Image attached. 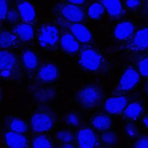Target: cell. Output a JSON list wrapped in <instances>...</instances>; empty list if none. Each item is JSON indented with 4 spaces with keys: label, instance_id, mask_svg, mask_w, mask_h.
<instances>
[{
    "label": "cell",
    "instance_id": "37",
    "mask_svg": "<svg viewBox=\"0 0 148 148\" xmlns=\"http://www.w3.org/2000/svg\"><path fill=\"white\" fill-rule=\"evenodd\" d=\"M61 148H75V147L72 145V144H69V143H66L64 145H63Z\"/></svg>",
    "mask_w": 148,
    "mask_h": 148
},
{
    "label": "cell",
    "instance_id": "39",
    "mask_svg": "<svg viewBox=\"0 0 148 148\" xmlns=\"http://www.w3.org/2000/svg\"><path fill=\"white\" fill-rule=\"evenodd\" d=\"M0 27H1V23H0Z\"/></svg>",
    "mask_w": 148,
    "mask_h": 148
},
{
    "label": "cell",
    "instance_id": "15",
    "mask_svg": "<svg viewBox=\"0 0 148 148\" xmlns=\"http://www.w3.org/2000/svg\"><path fill=\"white\" fill-rule=\"evenodd\" d=\"M14 56L8 51H0V72L6 73L15 66Z\"/></svg>",
    "mask_w": 148,
    "mask_h": 148
},
{
    "label": "cell",
    "instance_id": "22",
    "mask_svg": "<svg viewBox=\"0 0 148 148\" xmlns=\"http://www.w3.org/2000/svg\"><path fill=\"white\" fill-rule=\"evenodd\" d=\"M23 61L25 66L29 69H34L38 65L37 57L35 53L31 50H27L24 53Z\"/></svg>",
    "mask_w": 148,
    "mask_h": 148
},
{
    "label": "cell",
    "instance_id": "10",
    "mask_svg": "<svg viewBox=\"0 0 148 148\" xmlns=\"http://www.w3.org/2000/svg\"><path fill=\"white\" fill-rule=\"evenodd\" d=\"M5 140L9 148H26L27 139L22 134L8 132L5 135Z\"/></svg>",
    "mask_w": 148,
    "mask_h": 148
},
{
    "label": "cell",
    "instance_id": "32",
    "mask_svg": "<svg viewBox=\"0 0 148 148\" xmlns=\"http://www.w3.org/2000/svg\"><path fill=\"white\" fill-rule=\"evenodd\" d=\"M6 17L7 18L8 21L13 23L17 21L19 17V15L15 10H10L9 11H8Z\"/></svg>",
    "mask_w": 148,
    "mask_h": 148
},
{
    "label": "cell",
    "instance_id": "7",
    "mask_svg": "<svg viewBox=\"0 0 148 148\" xmlns=\"http://www.w3.org/2000/svg\"><path fill=\"white\" fill-rule=\"evenodd\" d=\"M139 81V76L138 72L133 68H128L121 76L119 88L123 91H127L134 88Z\"/></svg>",
    "mask_w": 148,
    "mask_h": 148
},
{
    "label": "cell",
    "instance_id": "17",
    "mask_svg": "<svg viewBox=\"0 0 148 148\" xmlns=\"http://www.w3.org/2000/svg\"><path fill=\"white\" fill-rule=\"evenodd\" d=\"M14 32L16 36L23 41H29L34 36V28L28 23L18 25L14 29Z\"/></svg>",
    "mask_w": 148,
    "mask_h": 148
},
{
    "label": "cell",
    "instance_id": "20",
    "mask_svg": "<svg viewBox=\"0 0 148 148\" xmlns=\"http://www.w3.org/2000/svg\"><path fill=\"white\" fill-rule=\"evenodd\" d=\"M142 106L138 102H132L127 105L124 110L125 116L131 119H137L142 112Z\"/></svg>",
    "mask_w": 148,
    "mask_h": 148
},
{
    "label": "cell",
    "instance_id": "38",
    "mask_svg": "<svg viewBox=\"0 0 148 148\" xmlns=\"http://www.w3.org/2000/svg\"><path fill=\"white\" fill-rule=\"evenodd\" d=\"M142 121H143V124L145 125L146 127H147V122H148V121H147V117H144L143 119V120H142Z\"/></svg>",
    "mask_w": 148,
    "mask_h": 148
},
{
    "label": "cell",
    "instance_id": "21",
    "mask_svg": "<svg viewBox=\"0 0 148 148\" xmlns=\"http://www.w3.org/2000/svg\"><path fill=\"white\" fill-rule=\"evenodd\" d=\"M16 40V36L9 31H3L0 34V47L8 48L13 46Z\"/></svg>",
    "mask_w": 148,
    "mask_h": 148
},
{
    "label": "cell",
    "instance_id": "1",
    "mask_svg": "<svg viewBox=\"0 0 148 148\" xmlns=\"http://www.w3.org/2000/svg\"><path fill=\"white\" fill-rule=\"evenodd\" d=\"M77 99L83 107L92 108L99 103L101 99V94L97 87L88 86L79 91L77 95Z\"/></svg>",
    "mask_w": 148,
    "mask_h": 148
},
{
    "label": "cell",
    "instance_id": "35",
    "mask_svg": "<svg viewBox=\"0 0 148 148\" xmlns=\"http://www.w3.org/2000/svg\"><path fill=\"white\" fill-rule=\"evenodd\" d=\"M140 4V0H127L126 5L129 9H134L139 7Z\"/></svg>",
    "mask_w": 148,
    "mask_h": 148
},
{
    "label": "cell",
    "instance_id": "27",
    "mask_svg": "<svg viewBox=\"0 0 148 148\" xmlns=\"http://www.w3.org/2000/svg\"><path fill=\"white\" fill-rule=\"evenodd\" d=\"M56 138L60 142L68 143L73 139V135L69 131L61 130L56 134Z\"/></svg>",
    "mask_w": 148,
    "mask_h": 148
},
{
    "label": "cell",
    "instance_id": "19",
    "mask_svg": "<svg viewBox=\"0 0 148 148\" xmlns=\"http://www.w3.org/2000/svg\"><path fill=\"white\" fill-rule=\"evenodd\" d=\"M91 123L94 128L99 130H106L110 127L112 121L108 116L101 114L94 117Z\"/></svg>",
    "mask_w": 148,
    "mask_h": 148
},
{
    "label": "cell",
    "instance_id": "4",
    "mask_svg": "<svg viewBox=\"0 0 148 148\" xmlns=\"http://www.w3.org/2000/svg\"><path fill=\"white\" fill-rule=\"evenodd\" d=\"M31 124L35 132H45L50 130L53 124L52 117L45 113H35L31 117Z\"/></svg>",
    "mask_w": 148,
    "mask_h": 148
},
{
    "label": "cell",
    "instance_id": "3",
    "mask_svg": "<svg viewBox=\"0 0 148 148\" xmlns=\"http://www.w3.org/2000/svg\"><path fill=\"white\" fill-rule=\"evenodd\" d=\"M58 39L59 34L56 27L47 25L40 29L38 35V40L42 47L54 46Z\"/></svg>",
    "mask_w": 148,
    "mask_h": 148
},
{
    "label": "cell",
    "instance_id": "31",
    "mask_svg": "<svg viewBox=\"0 0 148 148\" xmlns=\"http://www.w3.org/2000/svg\"><path fill=\"white\" fill-rule=\"evenodd\" d=\"M8 11V6L6 0H0V20L6 17Z\"/></svg>",
    "mask_w": 148,
    "mask_h": 148
},
{
    "label": "cell",
    "instance_id": "12",
    "mask_svg": "<svg viewBox=\"0 0 148 148\" xmlns=\"http://www.w3.org/2000/svg\"><path fill=\"white\" fill-rule=\"evenodd\" d=\"M71 31L73 36L82 43H88L91 39V34L88 28L84 25L75 23L71 26Z\"/></svg>",
    "mask_w": 148,
    "mask_h": 148
},
{
    "label": "cell",
    "instance_id": "36",
    "mask_svg": "<svg viewBox=\"0 0 148 148\" xmlns=\"http://www.w3.org/2000/svg\"><path fill=\"white\" fill-rule=\"evenodd\" d=\"M67 1L69 3L75 5L82 4L85 1V0H67Z\"/></svg>",
    "mask_w": 148,
    "mask_h": 148
},
{
    "label": "cell",
    "instance_id": "9",
    "mask_svg": "<svg viewBox=\"0 0 148 148\" xmlns=\"http://www.w3.org/2000/svg\"><path fill=\"white\" fill-rule=\"evenodd\" d=\"M127 99L125 97H111L108 98L105 103V109L109 113H120L125 108Z\"/></svg>",
    "mask_w": 148,
    "mask_h": 148
},
{
    "label": "cell",
    "instance_id": "26",
    "mask_svg": "<svg viewBox=\"0 0 148 148\" xmlns=\"http://www.w3.org/2000/svg\"><path fill=\"white\" fill-rule=\"evenodd\" d=\"M101 138L103 143L110 146L114 145L117 142L116 135L112 131H108L103 133Z\"/></svg>",
    "mask_w": 148,
    "mask_h": 148
},
{
    "label": "cell",
    "instance_id": "23",
    "mask_svg": "<svg viewBox=\"0 0 148 148\" xmlns=\"http://www.w3.org/2000/svg\"><path fill=\"white\" fill-rule=\"evenodd\" d=\"M105 10L104 6L101 3H94L92 4L88 9V14L90 18L97 19L101 17Z\"/></svg>",
    "mask_w": 148,
    "mask_h": 148
},
{
    "label": "cell",
    "instance_id": "33",
    "mask_svg": "<svg viewBox=\"0 0 148 148\" xmlns=\"http://www.w3.org/2000/svg\"><path fill=\"white\" fill-rule=\"evenodd\" d=\"M135 148H148V139L144 136L138 140L135 143Z\"/></svg>",
    "mask_w": 148,
    "mask_h": 148
},
{
    "label": "cell",
    "instance_id": "25",
    "mask_svg": "<svg viewBox=\"0 0 148 148\" xmlns=\"http://www.w3.org/2000/svg\"><path fill=\"white\" fill-rule=\"evenodd\" d=\"M32 148H52V145L50 140L47 136L39 135L34 140Z\"/></svg>",
    "mask_w": 148,
    "mask_h": 148
},
{
    "label": "cell",
    "instance_id": "30",
    "mask_svg": "<svg viewBox=\"0 0 148 148\" xmlns=\"http://www.w3.org/2000/svg\"><path fill=\"white\" fill-rule=\"evenodd\" d=\"M66 123L72 126H77L79 124V119L75 113H69L66 117Z\"/></svg>",
    "mask_w": 148,
    "mask_h": 148
},
{
    "label": "cell",
    "instance_id": "29",
    "mask_svg": "<svg viewBox=\"0 0 148 148\" xmlns=\"http://www.w3.org/2000/svg\"><path fill=\"white\" fill-rule=\"evenodd\" d=\"M53 92V91L51 89L42 90L38 93V97L39 98V100L46 101L51 98L54 95V94Z\"/></svg>",
    "mask_w": 148,
    "mask_h": 148
},
{
    "label": "cell",
    "instance_id": "24",
    "mask_svg": "<svg viewBox=\"0 0 148 148\" xmlns=\"http://www.w3.org/2000/svg\"><path fill=\"white\" fill-rule=\"evenodd\" d=\"M10 128L12 131L19 134H23L27 130V125L25 121L17 118H13L11 120Z\"/></svg>",
    "mask_w": 148,
    "mask_h": 148
},
{
    "label": "cell",
    "instance_id": "11",
    "mask_svg": "<svg viewBox=\"0 0 148 148\" xmlns=\"http://www.w3.org/2000/svg\"><path fill=\"white\" fill-rule=\"evenodd\" d=\"M18 14L26 23L33 22L36 17V12L32 5L29 2L23 1L17 5Z\"/></svg>",
    "mask_w": 148,
    "mask_h": 148
},
{
    "label": "cell",
    "instance_id": "13",
    "mask_svg": "<svg viewBox=\"0 0 148 148\" xmlns=\"http://www.w3.org/2000/svg\"><path fill=\"white\" fill-rule=\"evenodd\" d=\"M134 31V26L130 21H123L118 24L114 28V34L116 38L124 40L131 37Z\"/></svg>",
    "mask_w": 148,
    "mask_h": 148
},
{
    "label": "cell",
    "instance_id": "14",
    "mask_svg": "<svg viewBox=\"0 0 148 148\" xmlns=\"http://www.w3.org/2000/svg\"><path fill=\"white\" fill-rule=\"evenodd\" d=\"M58 75V71L57 67L51 63L42 66L38 72L39 79L45 82H50L55 80Z\"/></svg>",
    "mask_w": 148,
    "mask_h": 148
},
{
    "label": "cell",
    "instance_id": "2",
    "mask_svg": "<svg viewBox=\"0 0 148 148\" xmlns=\"http://www.w3.org/2000/svg\"><path fill=\"white\" fill-rule=\"evenodd\" d=\"M101 57L94 50L87 49L84 50L80 56V64L87 70L97 71L101 64Z\"/></svg>",
    "mask_w": 148,
    "mask_h": 148
},
{
    "label": "cell",
    "instance_id": "16",
    "mask_svg": "<svg viewBox=\"0 0 148 148\" xmlns=\"http://www.w3.org/2000/svg\"><path fill=\"white\" fill-rule=\"evenodd\" d=\"M60 43L62 49L69 53H75L79 49L77 39L70 33H65L61 36Z\"/></svg>",
    "mask_w": 148,
    "mask_h": 148
},
{
    "label": "cell",
    "instance_id": "18",
    "mask_svg": "<svg viewBox=\"0 0 148 148\" xmlns=\"http://www.w3.org/2000/svg\"><path fill=\"white\" fill-rule=\"evenodd\" d=\"M102 4L111 17H117L122 14L123 8L120 0H102Z\"/></svg>",
    "mask_w": 148,
    "mask_h": 148
},
{
    "label": "cell",
    "instance_id": "6",
    "mask_svg": "<svg viewBox=\"0 0 148 148\" xmlns=\"http://www.w3.org/2000/svg\"><path fill=\"white\" fill-rule=\"evenodd\" d=\"M61 13L65 19L72 23H79L84 18L82 10L78 6L71 3L63 5Z\"/></svg>",
    "mask_w": 148,
    "mask_h": 148
},
{
    "label": "cell",
    "instance_id": "8",
    "mask_svg": "<svg viewBox=\"0 0 148 148\" xmlns=\"http://www.w3.org/2000/svg\"><path fill=\"white\" fill-rule=\"evenodd\" d=\"M148 29L147 28L138 31L131 41L129 47L135 51H142L147 48Z\"/></svg>",
    "mask_w": 148,
    "mask_h": 148
},
{
    "label": "cell",
    "instance_id": "28",
    "mask_svg": "<svg viewBox=\"0 0 148 148\" xmlns=\"http://www.w3.org/2000/svg\"><path fill=\"white\" fill-rule=\"evenodd\" d=\"M148 59L147 57L142 59L139 63V70L140 73L143 76H147L148 75Z\"/></svg>",
    "mask_w": 148,
    "mask_h": 148
},
{
    "label": "cell",
    "instance_id": "34",
    "mask_svg": "<svg viewBox=\"0 0 148 148\" xmlns=\"http://www.w3.org/2000/svg\"><path fill=\"white\" fill-rule=\"evenodd\" d=\"M125 131L127 134L131 136H135L137 133V128L135 125L132 124H128L125 127Z\"/></svg>",
    "mask_w": 148,
    "mask_h": 148
},
{
    "label": "cell",
    "instance_id": "5",
    "mask_svg": "<svg viewBox=\"0 0 148 148\" xmlns=\"http://www.w3.org/2000/svg\"><path fill=\"white\" fill-rule=\"evenodd\" d=\"M76 138L80 148H94L97 143L95 132L88 128H83L78 131Z\"/></svg>",
    "mask_w": 148,
    "mask_h": 148
}]
</instances>
